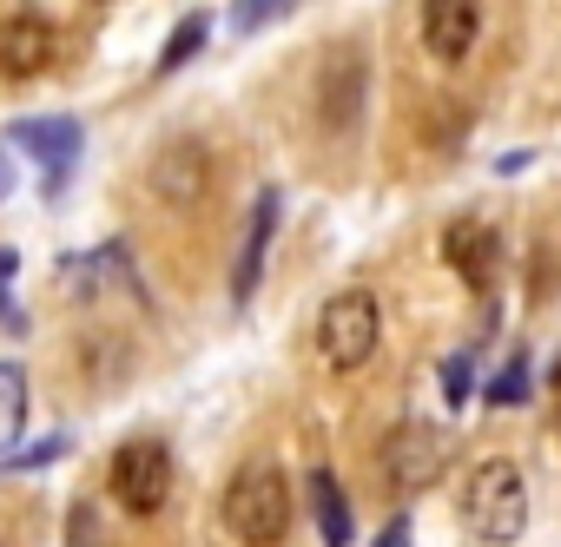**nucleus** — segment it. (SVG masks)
<instances>
[{
    "label": "nucleus",
    "mask_w": 561,
    "mask_h": 547,
    "mask_svg": "<svg viewBox=\"0 0 561 547\" xmlns=\"http://www.w3.org/2000/svg\"><path fill=\"white\" fill-rule=\"evenodd\" d=\"M60 455H67V435H47V442H34L14 468H47V462H60Z\"/></svg>",
    "instance_id": "nucleus-21"
},
{
    "label": "nucleus",
    "mask_w": 561,
    "mask_h": 547,
    "mask_svg": "<svg viewBox=\"0 0 561 547\" xmlns=\"http://www.w3.org/2000/svg\"><path fill=\"white\" fill-rule=\"evenodd\" d=\"M383 475L397 494H416L443 475V435H430L423 422H403L390 442H383Z\"/></svg>",
    "instance_id": "nucleus-8"
},
{
    "label": "nucleus",
    "mask_w": 561,
    "mask_h": 547,
    "mask_svg": "<svg viewBox=\"0 0 561 547\" xmlns=\"http://www.w3.org/2000/svg\"><path fill=\"white\" fill-rule=\"evenodd\" d=\"M482 403H489V409H515V403H528V357H508L502 376L482 389Z\"/></svg>",
    "instance_id": "nucleus-17"
},
{
    "label": "nucleus",
    "mask_w": 561,
    "mask_h": 547,
    "mask_svg": "<svg viewBox=\"0 0 561 547\" xmlns=\"http://www.w3.org/2000/svg\"><path fill=\"white\" fill-rule=\"evenodd\" d=\"M27 429V370L21 363H0V455H8Z\"/></svg>",
    "instance_id": "nucleus-14"
},
{
    "label": "nucleus",
    "mask_w": 561,
    "mask_h": 547,
    "mask_svg": "<svg viewBox=\"0 0 561 547\" xmlns=\"http://www.w3.org/2000/svg\"><path fill=\"white\" fill-rule=\"evenodd\" d=\"M14 278H21V251L0 244V324L21 330V311H14Z\"/></svg>",
    "instance_id": "nucleus-19"
},
{
    "label": "nucleus",
    "mask_w": 561,
    "mask_h": 547,
    "mask_svg": "<svg viewBox=\"0 0 561 547\" xmlns=\"http://www.w3.org/2000/svg\"><path fill=\"white\" fill-rule=\"evenodd\" d=\"M482 40V0H423V54L456 67Z\"/></svg>",
    "instance_id": "nucleus-7"
},
{
    "label": "nucleus",
    "mask_w": 561,
    "mask_h": 547,
    "mask_svg": "<svg viewBox=\"0 0 561 547\" xmlns=\"http://www.w3.org/2000/svg\"><path fill=\"white\" fill-rule=\"evenodd\" d=\"M383 344V304L370 291H337L318 317V357L337 370V376H357Z\"/></svg>",
    "instance_id": "nucleus-3"
},
{
    "label": "nucleus",
    "mask_w": 561,
    "mask_h": 547,
    "mask_svg": "<svg viewBox=\"0 0 561 547\" xmlns=\"http://www.w3.org/2000/svg\"><path fill=\"white\" fill-rule=\"evenodd\" d=\"M113 501L139 521H152L165 501H172V455L165 442H126L113 455Z\"/></svg>",
    "instance_id": "nucleus-5"
},
{
    "label": "nucleus",
    "mask_w": 561,
    "mask_h": 547,
    "mask_svg": "<svg viewBox=\"0 0 561 547\" xmlns=\"http://www.w3.org/2000/svg\"><path fill=\"white\" fill-rule=\"evenodd\" d=\"M271 231H277V191H257V205L244 218V237H238V264H231V304H251L257 298V270H264Z\"/></svg>",
    "instance_id": "nucleus-12"
},
{
    "label": "nucleus",
    "mask_w": 561,
    "mask_h": 547,
    "mask_svg": "<svg viewBox=\"0 0 561 547\" xmlns=\"http://www.w3.org/2000/svg\"><path fill=\"white\" fill-rule=\"evenodd\" d=\"M548 389H554V396H561V357H554V370H548Z\"/></svg>",
    "instance_id": "nucleus-24"
},
{
    "label": "nucleus",
    "mask_w": 561,
    "mask_h": 547,
    "mask_svg": "<svg viewBox=\"0 0 561 547\" xmlns=\"http://www.w3.org/2000/svg\"><path fill=\"white\" fill-rule=\"evenodd\" d=\"M443 257L456 264V278H462L469 291H489V284H495V264H502V237H495V224H482V218H456V224L443 231Z\"/></svg>",
    "instance_id": "nucleus-9"
},
{
    "label": "nucleus",
    "mask_w": 561,
    "mask_h": 547,
    "mask_svg": "<svg viewBox=\"0 0 561 547\" xmlns=\"http://www.w3.org/2000/svg\"><path fill=\"white\" fill-rule=\"evenodd\" d=\"M205 34H211V21H205V14H185V21L172 27V40H165V54H159V67H152V73H159V80H165V73H179V67L205 47Z\"/></svg>",
    "instance_id": "nucleus-15"
},
{
    "label": "nucleus",
    "mask_w": 561,
    "mask_h": 547,
    "mask_svg": "<svg viewBox=\"0 0 561 547\" xmlns=\"http://www.w3.org/2000/svg\"><path fill=\"white\" fill-rule=\"evenodd\" d=\"M370 547H410V521H403V514H397V521H390V527H383V534H377V540H370Z\"/></svg>",
    "instance_id": "nucleus-22"
},
{
    "label": "nucleus",
    "mask_w": 561,
    "mask_h": 547,
    "mask_svg": "<svg viewBox=\"0 0 561 547\" xmlns=\"http://www.w3.org/2000/svg\"><path fill=\"white\" fill-rule=\"evenodd\" d=\"M469 370H476V350H456V357H449V370H443V396H449V409H462V403H469Z\"/></svg>",
    "instance_id": "nucleus-20"
},
{
    "label": "nucleus",
    "mask_w": 561,
    "mask_h": 547,
    "mask_svg": "<svg viewBox=\"0 0 561 547\" xmlns=\"http://www.w3.org/2000/svg\"><path fill=\"white\" fill-rule=\"evenodd\" d=\"M462 514H469V527H476L489 547L522 540V534H528V481H522V468H515L508 455H489V462L469 475V488H462Z\"/></svg>",
    "instance_id": "nucleus-2"
},
{
    "label": "nucleus",
    "mask_w": 561,
    "mask_h": 547,
    "mask_svg": "<svg viewBox=\"0 0 561 547\" xmlns=\"http://www.w3.org/2000/svg\"><path fill=\"white\" fill-rule=\"evenodd\" d=\"M357 113H364V54L344 47V54H331L324 73H318V119H324L331 132H351Z\"/></svg>",
    "instance_id": "nucleus-10"
},
{
    "label": "nucleus",
    "mask_w": 561,
    "mask_h": 547,
    "mask_svg": "<svg viewBox=\"0 0 561 547\" xmlns=\"http://www.w3.org/2000/svg\"><path fill=\"white\" fill-rule=\"evenodd\" d=\"M211 178H218V165H211V152L198 139H179L146 165V191L159 205H172V211H198L211 198Z\"/></svg>",
    "instance_id": "nucleus-6"
},
{
    "label": "nucleus",
    "mask_w": 561,
    "mask_h": 547,
    "mask_svg": "<svg viewBox=\"0 0 561 547\" xmlns=\"http://www.w3.org/2000/svg\"><path fill=\"white\" fill-rule=\"evenodd\" d=\"M291 481L277 462H244L225 488V527L238 547H285L291 534Z\"/></svg>",
    "instance_id": "nucleus-1"
},
{
    "label": "nucleus",
    "mask_w": 561,
    "mask_h": 547,
    "mask_svg": "<svg viewBox=\"0 0 561 547\" xmlns=\"http://www.w3.org/2000/svg\"><path fill=\"white\" fill-rule=\"evenodd\" d=\"M67 547H113L100 501H73V514H67Z\"/></svg>",
    "instance_id": "nucleus-18"
},
{
    "label": "nucleus",
    "mask_w": 561,
    "mask_h": 547,
    "mask_svg": "<svg viewBox=\"0 0 561 547\" xmlns=\"http://www.w3.org/2000/svg\"><path fill=\"white\" fill-rule=\"evenodd\" d=\"M298 0H231V34H264L271 21H285Z\"/></svg>",
    "instance_id": "nucleus-16"
},
{
    "label": "nucleus",
    "mask_w": 561,
    "mask_h": 547,
    "mask_svg": "<svg viewBox=\"0 0 561 547\" xmlns=\"http://www.w3.org/2000/svg\"><path fill=\"white\" fill-rule=\"evenodd\" d=\"M54 67V27L41 14L0 21V80H41Z\"/></svg>",
    "instance_id": "nucleus-11"
},
{
    "label": "nucleus",
    "mask_w": 561,
    "mask_h": 547,
    "mask_svg": "<svg viewBox=\"0 0 561 547\" xmlns=\"http://www.w3.org/2000/svg\"><path fill=\"white\" fill-rule=\"evenodd\" d=\"M311 514H318L324 547H351V501H344V481H337L324 462L311 468Z\"/></svg>",
    "instance_id": "nucleus-13"
},
{
    "label": "nucleus",
    "mask_w": 561,
    "mask_h": 547,
    "mask_svg": "<svg viewBox=\"0 0 561 547\" xmlns=\"http://www.w3.org/2000/svg\"><path fill=\"white\" fill-rule=\"evenodd\" d=\"M14 191V172H8V159H0V198H8Z\"/></svg>",
    "instance_id": "nucleus-23"
},
{
    "label": "nucleus",
    "mask_w": 561,
    "mask_h": 547,
    "mask_svg": "<svg viewBox=\"0 0 561 547\" xmlns=\"http://www.w3.org/2000/svg\"><path fill=\"white\" fill-rule=\"evenodd\" d=\"M8 139L41 165L47 198H60V191H67V178H73V165H80L87 126H80L73 113H41V119H14V126H8Z\"/></svg>",
    "instance_id": "nucleus-4"
}]
</instances>
